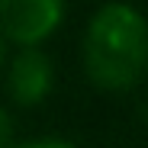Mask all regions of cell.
Returning a JSON list of instances; mask_svg holds the SVG:
<instances>
[{
    "instance_id": "3",
    "label": "cell",
    "mask_w": 148,
    "mask_h": 148,
    "mask_svg": "<svg viewBox=\"0 0 148 148\" xmlns=\"http://www.w3.org/2000/svg\"><path fill=\"white\" fill-rule=\"evenodd\" d=\"M52 81H55L52 61H48V55L39 52V48H26V52H19L10 61L7 87H10V97L19 106L42 103L48 97V90H52Z\"/></svg>"
},
{
    "instance_id": "5",
    "label": "cell",
    "mask_w": 148,
    "mask_h": 148,
    "mask_svg": "<svg viewBox=\"0 0 148 148\" xmlns=\"http://www.w3.org/2000/svg\"><path fill=\"white\" fill-rule=\"evenodd\" d=\"M19 148H74L71 142H61V138H36V142H26Z\"/></svg>"
},
{
    "instance_id": "6",
    "label": "cell",
    "mask_w": 148,
    "mask_h": 148,
    "mask_svg": "<svg viewBox=\"0 0 148 148\" xmlns=\"http://www.w3.org/2000/svg\"><path fill=\"white\" fill-rule=\"evenodd\" d=\"M0 64H3V36H0Z\"/></svg>"
},
{
    "instance_id": "1",
    "label": "cell",
    "mask_w": 148,
    "mask_h": 148,
    "mask_svg": "<svg viewBox=\"0 0 148 148\" xmlns=\"http://www.w3.org/2000/svg\"><path fill=\"white\" fill-rule=\"evenodd\" d=\"M84 68L103 90H129L148 71V23L129 3H106L84 36Z\"/></svg>"
},
{
    "instance_id": "4",
    "label": "cell",
    "mask_w": 148,
    "mask_h": 148,
    "mask_svg": "<svg viewBox=\"0 0 148 148\" xmlns=\"http://www.w3.org/2000/svg\"><path fill=\"white\" fill-rule=\"evenodd\" d=\"M10 138H13V119L7 110H0V148H10Z\"/></svg>"
},
{
    "instance_id": "2",
    "label": "cell",
    "mask_w": 148,
    "mask_h": 148,
    "mask_svg": "<svg viewBox=\"0 0 148 148\" xmlns=\"http://www.w3.org/2000/svg\"><path fill=\"white\" fill-rule=\"evenodd\" d=\"M64 19V0H0V32L19 45L48 39Z\"/></svg>"
}]
</instances>
